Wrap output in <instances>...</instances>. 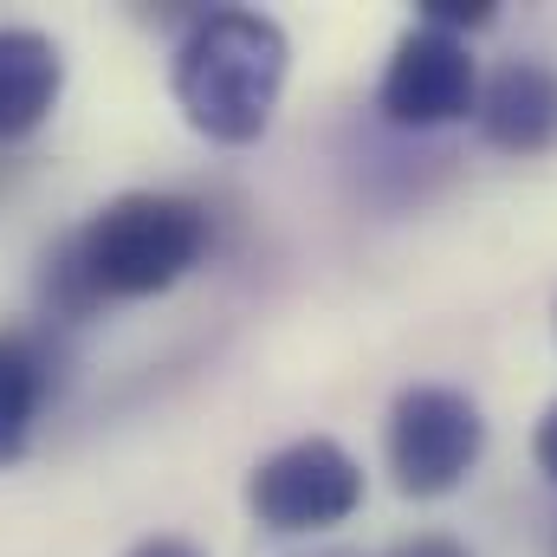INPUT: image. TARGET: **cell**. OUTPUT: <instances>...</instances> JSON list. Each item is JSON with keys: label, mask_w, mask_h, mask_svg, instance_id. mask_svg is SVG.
<instances>
[{"label": "cell", "mask_w": 557, "mask_h": 557, "mask_svg": "<svg viewBox=\"0 0 557 557\" xmlns=\"http://www.w3.org/2000/svg\"><path fill=\"white\" fill-rule=\"evenodd\" d=\"M552 557H557V545H552Z\"/></svg>", "instance_id": "obj_14"}, {"label": "cell", "mask_w": 557, "mask_h": 557, "mask_svg": "<svg viewBox=\"0 0 557 557\" xmlns=\"http://www.w3.org/2000/svg\"><path fill=\"white\" fill-rule=\"evenodd\" d=\"M493 13H499L493 0H421V26H441V33H454V39L493 26Z\"/></svg>", "instance_id": "obj_9"}, {"label": "cell", "mask_w": 557, "mask_h": 557, "mask_svg": "<svg viewBox=\"0 0 557 557\" xmlns=\"http://www.w3.org/2000/svg\"><path fill=\"white\" fill-rule=\"evenodd\" d=\"M389 557H473L460 539H447V532H416V539H403Z\"/></svg>", "instance_id": "obj_10"}, {"label": "cell", "mask_w": 557, "mask_h": 557, "mask_svg": "<svg viewBox=\"0 0 557 557\" xmlns=\"http://www.w3.org/2000/svg\"><path fill=\"white\" fill-rule=\"evenodd\" d=\"M357 506H363V467L331 434H305V441L278 447V454H267L253 467V480H247V512L267 532H278V539L331 532Z\"/></svg>", "instance_id": "obj_4"}, {"label": "cell", "mask_w": 557, "mask_h": 557, "mask_svg": "<svg viewBox=\"0 0 557 557\" xmlns=\"http://www.w3.org/2000/svg\"><path fill=\"white\" fill-rule=\"evenodd\" d=\"M532 460H539V473L557 486V403L545 409V421H539V434H532Z\"/></svg>", "instance_id": "obj_11"}, {"label": "cell", "mask_w": 557, "mask_h": 557, "mask_svg": "<svg viewBox=\"0 0 557 557\" xmlns=\"http://www.w3.org/2000/svg\"><path fill=\"white\" fill-rule=\"evenodd\" d=\"M480 137L506 156H545L557 149V65L552 59H506L480 85Z\"/></svg>", "instance_id": "obj_6"}, {"label": "cell", "mask_w": 557, "mask_h": 557, "mask_svg": "<svg viewBox=\"0 0 557 557\" xmlns=\"http://www.w3.org/2000/svg\"><path fill=\"white\" fill-rule=\"evenodd\" d=\"M65 91V52L39 26H0V143L33 137Z\"/></svg>", "instance_id": "obj_7"}, {"label": "cell", "mask_w": 557, "mask_h": 557, "mask_svg": "<svg viewBox=\"0 0 557 557\" xmlns=\"http://www.w3.org/2000/svg\"><path fill=\"white\" fill-rule=\"evenodd\" d=\"M486 454V416L467 389L416 383L389 409V473L403 499H441L454 493Z\"/></svg>", "instance_id": "obj_3"}, {"label": "cell", "mask_w": 557, "mask_h": 557, "mask_svg": "<svg viewBox=\"0 0 557 557\" xmlns=\"http://www.w3.org/2000/svg\"><path fill=\"white\" fill-rule=\"evenodd\" d=\"M324 557H350V552H324Z\"/></svg>", "instance_id": "obj_13"}, {"label": "cell", "mask_w": 557, "mask_h": 557, "mask_svg": "<svg viewBox=\"0 0 557 557\" xmlns=\"http://www.w3.org/2000/svg\"><path fill=\"white\" fill-rule=\"evenodd\" d=\"M480 104V65H473V46L441 33V26H409L383 65V85H376V111L396 124V131H441V124H460L467 111Z\"/></svg>", "instance_id": "obj_5"}, {"label": "cell", "mask_w": 557, "mask_h": 557, "mask_svg": "<svg viewBox=\"0 0 557 557\" xmlns=\"http://www.w3.org/2000/svg\"><path fill=\"white\" fill-rule=\"evenodd\" d=\"M85 292L98 305L111 298H156L175 278L201 267V253L214 247V221L195 195L175 188H131L117 201H104L78 234H65Z\"/></svg>", "instance_id": "obj_2"}, {"label": "cell", "mask_w": 557, "mask_h": 557, "mask_svg": "<svg viewBox=\"0 0 557 557\" xmlns=\"http://www.w3.org/2000/svg\"><path fill=\"white\" fill-rule=\"evenodd\" d=\"M52 396V350L33 331H0V467L26 460L33 421Z\"/></svg>", "instance_id": "obj_8"}, {"label": "cell", "mask_w": 557, "mask_h": 557, "mask_svg": "<svg viewBox=\"0 0 557 557\" xmlns=\"http://www.w3.org/2000/svg\"><path fill=\"white\" fill-rule=\"evenodd\" d=\"M124 557H201L188 539H143V545H131Z\"/></svg>", "instance_id": "obj_12"}, {"label": "cell", "mask_w": 557, "mask_h": 557, "mask_svg": "<svg viewBox=\"0 0 557 557\" xmlns=\"http://www.w3.org/2000/svg\"><path fill=\"white\" fill-rule=\"evenodd\" d=\"M285 65L292 46L278 33V20L253 13V7H208L195 13V26L175 46V104L188 117V131L208 143H260L285 91Z\"/></svg>", "instance_id": "obj_1"}]
</instances>
